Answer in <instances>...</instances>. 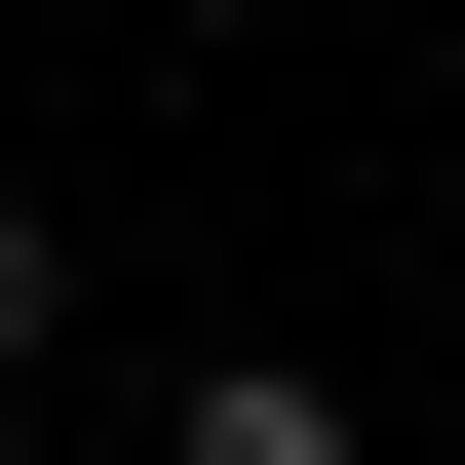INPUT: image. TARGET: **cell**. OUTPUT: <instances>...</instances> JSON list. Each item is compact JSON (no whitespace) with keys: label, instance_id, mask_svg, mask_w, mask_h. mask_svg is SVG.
<instances>
[{"label":"cell","instance_id":"6da1fadb","mask_svg":"<svg viewBox=\"0 0 465 465\" xmlns=\"http://www.w3.org/2000/svg\"><path fill=\"white\" fill-rule=\"evenodd\" d=\"M155 465H349V388H311V349H232V388H194Z\"/></svg>","mask_w":465,"mask_h":465},{"label":"cell","instance_id":"7a4b0ae2","mask_svg":"<svg viewBox=\"0 0 465 465\" xmlns=\"http://www.w3.org/2000/svg\"><path fill=\"white\" fill-rule=\"evenodd\" d=\"M39 311H78V232H39V194H0V349H39Z\"/></svg>","mask_w":465,"mask_h":465}]
</instances>
